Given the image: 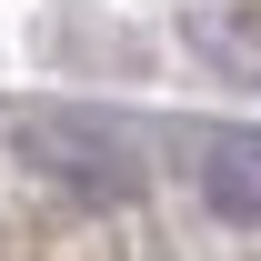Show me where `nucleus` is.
<instances>
[{"label":"nucleus","mask_w":261,"mask_h":261,"mask_svg":"<svg viewBox=\"0 0 261 261\" xmlns=\"http://www.w3.org/2000/svg\"><path fill=\"white\" fill-rule=\"evenodd\" d=\"M191 181H201V201L221 221H261V130H201Z\"/></svg>","instance_id":"1"}]
</instances>
